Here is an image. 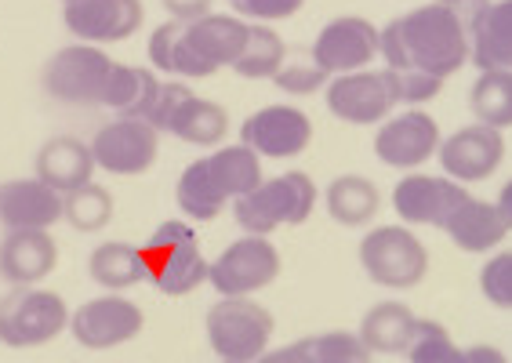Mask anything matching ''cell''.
Listing matches in <instances>:
<instances>
[{
  "label": "cell",
  "mask_w": 512,
  "mask_h": 363,
  "mask_svg": "<svg viewBox=\"0 0 512 363\" xmlns=\"http://www.w3.org/2000/svg\"><path fill=\"white\" fill-rule=\"evenodd\" d=\"M469 59H473V37L440 0L382 26V62L396 77L400 102L411 109L433 102Z\"/></svg>",
  "instance_id": "obj_1"
},
{
  "label": "cell",
  "mask_w": 512,
  "mask_h": 363,
  "mask_svg": "<svg viewBox=\"0 0 512 363\" xmlns=\"http://www.w3.org/2000/svg\"><path fill=\"white\" fill-rule=\"evenodd\" d=\"M247 26L240 15H204L197 22L171 19L153 30L149 37V62L160 73L204 80L215 77L218 69H233L247 48Z\"/></svg>",
  "instance_id": "obj_2"
},
{
  "label": "cell",
  "mask_w": 512,
  "mask_h": 363,
  "mask_svg": "<svg viewBox=\"0 0 512 363\" xmlns=\"http://www.w3.org/2000/svg\"><path fill=\"white\" fill-rule=\"evenodd\" d=\"M258 186H262V157L240 142L193 160L178 178L175 200L189 222H215L222 207L237 204Z\"/></svg>",
  "instance_id": "obj_3"
},
{
  "label": "cell",
  "mask_w": 512,
  "mask_h": 363,
  "mask_svg": "<svg viewBox=\"0 0 512 363\" xmlns=\"http://www.w3.org/2000/svg\"><path fill=\"white\" fill-rule=\"evenodd\" d=\"M316 182L306 171H284L276 178H262V186L233 204L237 226L251 236H269L280 226H302L316 211Z\"/></svg>",
  "instance_id": "obj_4"
},
{
  "label": "cell",
  "mask_w": 512,
  "mask_h": 363,
  "mask_svg": "<svg viewBox=\"0 0 512 363\" xmlns=\"http://www.w3.org/2000/svg\"><path fill=\"white\" fill-rule=\"evenodd\" d=\"M142 255L149 265V284L171 298L197 291L200 284H207V273H211V262L200 255L197 233L182 218L160 222L142 244Z\"/></svg>",
  "instance_id": "obj_5"
},
{
  "label": "cell",
  "mask_w": 512,
  "mask_h": 363,
  "mask_svg": "<svg viewBox=\"0 0 512 363\" xmlns=\"http://www.w3.org/2000/svg\"><path fill=\"white\" fill-rule=\"evenodd\" d=\"M273 327V313L251 298H218L204 320L207 345L215 349L218 360L237 363H255L258 356H266Z\"/></svg>",
  "instance_id": "obj_6"
},
{
  "label": "cell",
  "mask_w": 512,
  "mask_h": 363,
  "mask_svg": "<svg viewBox=\"0 0 512 363\" xmlns=\"http://www.w3.org/2000/svg\"><path fill=\"white\" fill-rule=\"evenodd\" d=\"M360 269L385 291H411L429 276V251L411 226H378L360 240Z\"/></svg>",
  "instance_id": "obj_7"
},
{
  "label": "cell",
  "mask_w": 512,
  "mask_h": 363,
  "mask_svg": "<svg viewBox=\"0 0 512 363\" xmlns=\"http://www.w3.org/2000/svg\"><path fill=\"white\" fill-rule=\"evenodd\" d=\"M69 309L62 295L44 287H11L0 298V345L8 349H37L69 331Z\"/></svg>",
  "instance_id": "obj_8"
},
{
  "label": "cell",
  "mask_w": 512,
  "mask_h": 363,
  "mask_svg": "<svg viewBox=\"0 0 512 363\" xmlns=\"http://www.w3.org/2000/svg\"><path fill=\"white\" fill-rule=\"evenodd\" d=\"M149 124L160 135H175L178 142L211 149L226 138L229 113L218 102L200 99L197 91H189V84H182V80H171V84L160 88L153 113H149Z\"/></svg>",
  "instance_id": "obj_9"
},
{
  "label": "cell",
  "mask_w": 512,
  "mask_h": 363,
  "mask_svg": "<svg viewBox=\"0 0 512 363\" xmlns=\"http://www.w3.org/2000/svg\"><path fill=\"white\" fill-rule=\"evenodd\" d=\"M113 66L99 44H69L44 66V91L62 106H102Z\"/></svg>",
  "instance_id": "obj_10"
},
{
  "label": "cell",
  "mask_w": 512,
  "mask_h": 363,
  "mask_svg": "<svg viewBox=\"0 0 512 363\" xmlns=\"http://www.w3.org/2000/svg\"><path fill=\"white\" fill-rule=\"evenodd\" d=\"M324 102L331 117L356 128H371L393 117V109L400 106V88L389 69H356V73L331 77V84L324 88Z\"/></svg>",
  "instance_id": "obj_11"
},
{
  "label": "cell",
  "mask_w": 512,
  "mask_h": 363,
  "mask_svg": "<svg viewBox=\"0 0 512 363\" xmlns=\"http://www.w3.org/2000/svg\"><path fill=\"white\" fill-rule=\"evenodd\" d=\"M280 265L284 262H280V251H276L273 240L244 233L211 262L207 284L215 287L222 298H247L276 284Z\"/></svg>",
  "instance_id": "obj_12"
},
{
  "label": "cell",
  "mask_w": 512,
  "mask_h": 363,
  "mask_svg": "<svg viewBox=\"0 0 512 363\" xmlns=\"http://www.w3.org/2000/svg\"><path fill=\"white\" fill-rule=\"evenodd\" d=\"M91 153H95V164H99L102 171H109V175H120V178L146 175L149 167L157 164L160 131L153 128L149 120L117 117L95 131Z\"/></svg>",
  "instance_id": "obj_13"
},
{
  "label": "cell",
  "mask_w": 512,
  "mask_h": 363,
  "mask_svg": "<svg viewBox=\"0 0 512 363\" xmlns=\"http://www.w3.org/2000/svg\"><path fill=\"white\" fill-rule=\"evenodd\" d=\"M473 197L462 182L447 175H422V171H407L393 189V211L400 215L404 226H429L444 229L451 215L465 200Z\"/></svg>",
  "instance_id": "obj_14"
},
{
  "label": "cell",
  "mask_w": 512,
  "mask_h": 363,
  "mask_svg": "<svg viewBox=\"0 0 512 363\" xmlns=\"http://www.w3.org/2000/svg\"><path fill=\"white\" fill-rule=\"evenodd\" d=\"M146 327V313L131 298H120L117 291L106 298H91L69 316L73 342L84 349H117V345L135 342Z\"/></svg>",
  "instance_id": "obj_15"
},
{
  "label": "cell",
  "mask_w": 512,
  "mask_h": 363,
  "mask_svg": "<svg viewBox=\"0 0 512 363\" xmlns=\"http://www.w3.org/2000/svg\"><path fill=\"white\" fill-rule=\"evenodd\" d=\"M309 55L331 77L356 73V69H367L382 55V30L375 22L360 19V15H342V19H331L324 30L316 33Z\"/></svg>",
  "instance_id": "obj_16"
},
{
  "label": "cell",
  "mask_w": 512,
  "mask_h": 363,
  "mask_svg": "<svg viewBox=\"0 0 512 363\" xmlns=\"http://www.w3.org/2000/svg\"><path fill=\"white\" fill-rule=\"evenodd\" d=\"M440 124L429 117L425 109H404L378 124L375 131V153L385 167L396 171H418L425 160H433L440 153Z\"/></svg>",
  "instance_id": "obj_17"
},
{
  "label": "cell",
  "mask_w": 512,
  "mask_h": 363,
  "mask_svg": "<svg viewBox=\"0 0 512 363\" xmlns=\"http://www.w3.org/2000/svg\"><path fill=\"white\" fill-rule=\"evenodd\" d=\"M436 160L444 167V175L462 186L487 182L505 160V131L487 128V124H465L440 142Z\"/></svg>",
  "instance_id": "obj_18"
},
{
  "label": "cell",
  "mask_w": 512,
  "mask_h": 363,
  "mask_svg": "<svg viewBox=\"0 0 512 363\" xmlns=\"http://www.w3.org/2000/svg\"><path fill=\"white\" fill-rule=\"evenodd\" d=\"M62 22L80 44H117L142 30L146 8L142 0H66Z\"/></svg>",
  "instance_id": "obj_19"
},
{
  "label": "cell",
  "mask_w": 512,
  "mask_h": 363,
  "mask_svg": "<svg viewBox=\"0 0 512 363\" xmlns=\"http://www.w3.org/2000/svg\"><path fill=\"white\" fill-rule=\"evenodd\" d=\"M240 142L255 149L258 157L291 160L313 142V120L298 106H266L240 124Z\"/></svg>",
  "instance_id": "obj_20"
},
{
  "label": "cell",
  "mask_w": 512,
  "mask_h": 363,
  "mask_svg": "<svg viewBox=\"0 0 512 363\" xmlns=\"http://www.w3.org/2000/svg\"><path fill=\"white\" fill-rule=\"evenodd\" d=\"M59 265V244L48 229H8L0 240V280L11 287H37Z\"/></svg>",
  "instance_id": "obj_21"
},
{
  "label": "cell",
  "mask_w": 512,
  "mask_h": 363,
  "mask_svg": "<svg viewBox=\"0 0 512 363\" xmlns=\"http://www.w3.org/2000/svg\"><path fill=\"white\" fill-rule=\"evenodd\" d=\"M66 218V197L48 182L33 178H11L0 182V226L4 229H51Z\"/></svg>",
  "instance_id": "obj_22"
},
{
  "label": "cell",
  "mask_w": 512,
  "mask_h": 363,
  "mask_svg": "<svg viewBox=\"0 0 512 363\" xmlns=\"http://www.w3.org/2000/svg\"><path fill=\"white\" fill-rule=\"evenodd\" d=\"M37 178L48 182L51 189H59L62 197L66 193H77L91 182L95 175V153H91V142H80L73 135H55L48 138L44 146L37 149Z\"/></svg>",
  "instance_id": "obj_23"
},
{
  "label": "cell",
  "mask_w": 512,
  "mask_h": 363,
  "mask_svg": "<svg viewBox=\"0 0 512 363\" xmlns=\"http://www.w3.org/2000/svg\"><path fill=\"white\" fill-rule=\"evenodd\" d=\"M509 218L498 207V200H480L469 197L458 211L451 215V222L444 226V233L451 236V244L465 255H483V251H494L509 236Z\"/></svg>",
  "instance_id": "obj_24"
},
{
  "label": "cell",
  "mask_w": 512,
  "mask_h": 363,
  "mask_svg": "<svg viewBox=\"0 0 512 363\" xmlns=\"http://www.w3.org/2000/svg\"><path fill=\"white\" fill-rule=\"evenodd\" d=\"M422 316H414L404 302H378L360 320V338L375 356H407Z\"/></svg>",
  "instance_id": "obj_25"
},
{
  "label": "cell",
  "mask_w": 512,
  "mask_h": 363,
  "mask_svg": "<svg viewBox=\"0 0 512 363\" xmlns=\"http://www.w3.org/2000/svg\"><path fill=\"white\" fill-rule=\"evenodd\" d=\"M91 280L106 291H128L149 280V265L142 255V244H124V240H106L91 251L88 258Z\"/></svg>",
  "instance_id": "obj_26"
},
{
  "label": "cell",
  "mask_w": 512,
  "mask_h": 363,
  "mask_svg": "<svg viewBox=\"0 0 512 363\" xmlns=\"http://www.w3.org/2000/svg\"><path fill=\"white\" fill-rule=\"evenodd\" d=\"M160 88H164V84H160V77L153 73V69L124 66V62H117V66H113V77H109V88H106V99H102V106L113 109L117 117L149 120Z\"/></svg>",
  "instance_id": "obj_27"
},
{
  "label": "cell",
  "mask_w": 512,
  "mask_h": 363,
  "mask_svg": "<svg viewBox=\"0 0 512 363\" xmlns=\"http://www.w3.org/2000/svg\"><path fill=\"white\" fill-rule=\"evenodd\" d=\"M327 215L331 222L345 229H360L367 222H375L378 207H382V193L367 175H338L324 193Z\"/></svg>",
  "instance_id": "obj_28"
},
{
  "label": "cell",
  "mask_w": 512,
  "mask_h": 363,
  "mask_svg": "<svg viewBox=\"0 0 512 363\" xmlns=\"http://www.w3.org/2000/svg\"><path fill=\"white\" fill-rule=\"evenodd\" d=\"M483 69H512V0H494L473 30V59Z\"/></svg>",
  "instance_id": "obj_29"
},
{
  "label": "cell",
  "mask_w": 512,
  "mask_h": 363,
  "mask_svg": "<svg viewBox=\"0 0 512 363\" xmlns=\"http://www.w3.org/2000/svg\"><path fill=\"white\" fill-rule=\"evenodd\" d=\"M469 109L476 124L487 128H512V69H483L469 88Z\"/></svg>",
  "instance_id": "obj_30"
},
{
  "label": "cell",
  "mask_w": 512,
  "mask_h": 363,
  "mask_svg": "<svg viewBox=\"0 0 512 363\" xmlns=\"http://www.w3.org/2000/svg\"><path fill=\"white\" fill-rule=\"evenodd\" d=\"M284 59H287V48L284 40H280V33L255 22L251 33H247V48L237 59V66H233V73L244 80H273L276 69L284 66Z\"/></svg>",
  "instance_id": "obj_31"
},
{
  "label": "cell",
  "mask_w": 512,
  "mask_h": 363,
  "mask_svg": "<svg viewBox=\"0 0 512 363\" xmlns=\"http://www.w3.org/2000/svg\"><path fill=\"white\" fill-rule=\"evenodd\" d=\"M66 222L77 233H102L113 222V193L99 182H88L77 193H66Z\"/></svg>",
  "instance_id": "obj_32"
},
{
  "label": "cell",
  "mask_w": 512,
  "mask_h": 363,
  "mask_svg": "<svg viewBox=\"0 0 512 363\" xmlns=\"http://www.w3.org/2000/svg\"><path fill=\"white\" fill-rule=\"evenodd\" d=\"M407 363H462V345L447 334L444 324L422 320L411 349H407Z\"/></svg>",
  "instance_id": "obj_33"
},
{
  "label": "cell",
  "mask_w": 512,
  "mask_h": 363,
  "mask_svg": "<svg viewBox=\"0 0 512 363\" xmlns=\"http://www.w3.org/2000/svg\"><path fill=\"white\" fill-rule=\"evenodd\" d=\"M273 84L287 95H316L331 84V73L324 66H316V59H284V66L276 69Z\"/></svg>",
  "instance_id": "obj_34"
},
{
  "label": "cell",
  "mask_w": 512,
  "mask_h": 363,
  "mask_svg": "<svg viewBox=\"0 0 512 363\" xmlns=\"http://www.w3.org/2000/svg\"><path fill=\"white\" fill-rule=\"evenodd\" d=\"M320 363H375V353L364 345L356 331H327L313 334Z\"/></svg>",
  "instance_id": "obj_35"
},
{
  "label": "cell",
  "mask_w": 512,
  "mask_h": 363,
  "mask_svg": "<svg viewBox=\"0 0 512 363\" xmlns=\"http://www.w3.org/2000/svg\"><path fill=\"white\" fill-rule=\"evenodd\" d=\"M480 291L494 309L512 313V251L494 255L491 262L480 269Z\"/></svg>",
  "instance_id": "obj_36"
},
{
  "label": "cell",
  "mask_w": 512,
  "mask_h": 363,
  "mask_svg": "<svg viewBox=\"0 0 512 363\" xmlns=\"http://www.w3.org/2000/svg\"><path fill=\"white\" fill-rule=\"evenodd\" d=\"M306 0H233V8H237L240 19H255V22H280V19H291L298 8H302Z\"/></svg>",
  "instance_id": "obj_37"
},
{
  "label": "cell",
  "mask_w": 512,
  "mask_h": 363,
  "mask_svg": "<svg viewBox=\"0 0 512 363\" xmlns=\"http://www.w3.org/2000/svg\"><path fill=\"white\" fill-rule=\"evenodd\" d=\"M255 363H320V353H316V338H298V342H287L280 349H269L266 356H258Z\"/></svg>",
  "instance_id": "obj_38"
},
{
  "label": "cell",
  "mask_w": 512,
  "mask_h": 363,
  "mask_svg": "<svg viewBox=\"0 0 512 363\" xmlns=\"http://www.w3.org/2000/svg\"><path fill=\"white\" fill-rule=\"evenodd\" d=\"M440 4H444L454 19L462 22L465 30H469V37H473V30L480 26V19L487 15V8H491L494 0H440Z\"/></svg>",
  "instance_id": "obj_39"
},
{
  "label": "cell",
  "mask_w": 512,
  "mask_h": 363,
  "mask_svg": "<svg viewBox=\"0 0 512 363\" xmlns=\"http://www.w3.org/2000/svg\"><path fill=\"white\" fill-rule=\"evenodd\" d=\"M160 4L171 11V19L197 22V19H204V15H211V4H215V0H160Z\"/></svg>",
  "instance_id": "obj_40"
},
{
  "label": "cell",
  "mask_w": 512,
  "mask_h": 363,
  "mask_svg": "<svg viewBox=\"0 0 512 363\" xmlns=\"http://www.w3.org/2000/svg\"><path fill=\"white\" fill-rule=\"evenodd\" d=\"M462 363H509V356L498 345H469L462 349Z\"/></svg>",
  "instance_id": "obj_41"
},
{
  "label": "cell",
  "mask_w": 512,
  "mask_h": 363,
  "mask_svg": "<svg viewBox=\"0 0 512 363\" xmlns=\"http://www.w3.org/2000/svg\"><path fill=\"white\" fill-rule=\"evenodd\" d=\"M498 207L505 211V218H509V226H512V178L502 186V193H498Z\"/></svg>",
  "instance_id": "obj_42"
},
{
  "label": "cell",
  "mask_w": 512,
  "mask_h": 363,
  "mask_svg": "<svg viewBox=\"0 0 512 363\" xmlns=\"http://www.w3.org/2000/svg\"><path fill=\"white\" fill-rule=\"evenodd\" d=\"M222 363H237V360H222Z\"/></svg>",
  "instance_id": "obj_43"
},
{
  "label": "cell",
  "mask_w": 512,
  "mask_h": 363,
  "mask_svg": "<svg viewBox=\"0 0 512 363\" xmlns=\"http://www.w3.org/2000/svg\"><path fill=\"white\" fill-rule=\"evenodd\" d=\"M229 4H233V0H229Z\"/></svg>",
  "instance_id": "obj_44"
},
{
  "label": "cell",
  "mask_w": 512,
  "mask_h": 363,
  "mask_svg": "<svg viewBox=\"0 0 512 363\" xmlns=\"http://www.w3.org/2000/svg\"><path fill=\"white\" fill-rule=\"evenodd\" d=\"M62 4H66V0H62Z\"/></svg>",
  "instance_id": "obj_45"
}]
</instances>
